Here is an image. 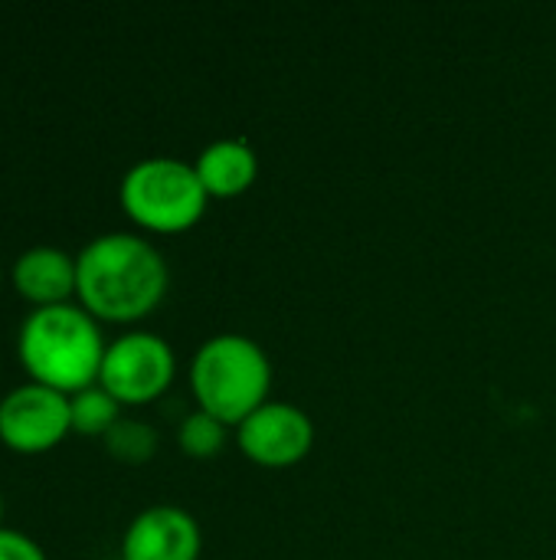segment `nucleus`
I'll return each mask as SVG.
<instances>
[{"mask_svg": "<svg viewBox=\"0 0 556 560\" xmlns=\"http://www.w3.org/2000/svg\"><path fill=\"white\" fill-rule=\"evenodd\" d=\"M69 417L72 430L82 436H105L121 420V404L105 387H85L69 397Z\"/></svg>", "mask_w": 556, "mask_h": 560, "instance_id": "11", "label": "nucleus"}, {"mask_svg": "<svg viewBox=\"0 0 556 560\" xmlns=\"http://www.w3.org/2000/svg\"><path fill=\"white\" fill-rule=\"evenodd\" d=\"M226 433H229L226 423H220L216 417H210V413H203V410H193V413H187V417L180 420V427H177V446H180L187 456H193V459H213V456L223 453Z\"/></svg>", "mask_w": 556, "mask_h": 560, "instance_id": "13", "label": "nucleus"}, {"mask_svg": "<svg viewBox=\"0 0 556 560\" xmlns=\"http://www.w3.org/2000/svg\"><path fill=\"white\" fill-rule=\"evenodd\" d=\"M13 285L36 308L66 305L75 292V259L56 246H33L13 262Z\"/></svg>", "mask_w": 556, "mask_h": 560, "instance_id": "9", "label": "nucleus"}, {"mask_svg": "<svg viewBox=\"0 0 556 560\" xmlns=\"http://www.w3.org/2000/svg\"><path fill=\"white\" fill-rule=\"evenodd\" d=\"M200 525L177 505L144 509L121 538V560H200Z\"/></svg>", "mask_w": 556, "mask_h": 560, "instance_id": "8", "label": "nucleus"}, {"mask_svg": "<svg viewBox=\"0 0 556 560\" xmlns=\"http://www.w3.org/2000/svg\"><path fill=\"white\" fill-rule=\"evenodd\" d=\"M118 197L125 213L151 233H184L200 223L210 203L193 164L164 154L131 164Z\"/></svg>", "mask_w": 556, "mask_h": 560, "instance_id": "4", "label": "nucleus"}, {"mask_svg": "<svg viewBox=\"0 0 556 560\" xmlns=\"http://www.w3.org/2000/svg\"><path fill=\"white\" fill-rule=\"evenodd\" d=\"M193 171L203 190L216 200H229L246 194L259 177V154L242 138H220L200 151Z\"/></svg>", "mask_w": 556, "mask_h": 560, "instance_id": "10", "label": "nucleus"}, {"mask_svg": "<svg viewBox=\"0 0 556 560\" xmlns=\"http://www.w3.org/2000/svg\"><path fill=\"white\" fill-rule=\"evenodd\" d=\"M105 341L98 322L82 305H49L26 315L16 354L33 384L52 387L59 394H79L98 384Z\"/></svg>", "mask_w": 556, "mask_h": 560, "instance_id": "2", "label": "nucleus"}, {"mask_svg": "<svg viewBox=\"0 0 556 560\" xmlns=\"http://www.w3.org/2000/svg\"><path fill=\"white\" fill-rule=\"evenodd\" d=\"M239 450L262 469H288L298 466L315 446L311 417L285 400L262 404L252 417L236 427Z\"/></svg>", "mask_w": 556, "mask_h": 560, "instance_id": "7", "label": "nucleus"}, {"mask_svg": "<svg viewBox=\"0 0 556 560\" xmlns=\"http://www.w3.org/2000/svg\"><path fill=\"white\" fill-rule=\"evenodd\" d=\"M69 430V397L52 387L29 381L0 400V440L13 453H46L59 446Z\"/></svg>", "mask_w": 556, "mask_h": 560, "instance_id": "6", "label": "nucleus"}, {"mask_svg": "<svg viewBox=\"0 0 556 560\" xmlns=\"http://www.w3.org/2000/svg\"><path fill=\"white\" fill-rule=\"evenodd\" d=\"M0 518H3V499H0Z\"/></svg>", "mask_w": 556, "mask_h": 560, "instance_id": "15", "label": "nucleus"}, {"mask_svg": "<svg viewBox=\"0 0 556 560\" xmlns=\"http://www.w3.org/2000/svg\"><path fill=\"white\" fill-rule=\"evenodd\" d=\"M177 374L174 348L154 331H128L105 348L98 387H105L121 407H141L157 400Z\"/></svg>", "mask_w": 556, "mask_h": 560, "instance_id": "5", "label": "nucleus"}, {"mask_svg": "<svg viewBox=\"0 0 556 560\" xmlns=\"http://www.w3.org/2000/svg\"><path fill=\"white\" fill-rule=\"evenodd\" d=\"M190 390L197 397V410L216 417L226 427H239L262 404H269V354L246 335H213L193 354Z\"/></svg>", "mask_w": 556, "mask_h": 560, "instance_id": "3", "label": "nucleus"}, {"mask_svg": "<svg viewBox=\"0 0 556 560\" xmlns=\"http://www.w3.org/2000/svg\"><path fill=\"white\" fill-rule=\"evenodd\" d=\"M105 450L111 459H118L125 466H141V463L154 459V453H157V430L144 420L121 417L105 433Z\"/></svg>", "mask_w": 556, "mask_h": 560, "instance_id": "12", "label": "nucleus"}, {"mask_svg": "<svg viewBox=\"0 0 556 560\" xmlns=\"http://www.w3.org/2000/svg\"><path fill=\"white\" fill-rule=\"evenodd\" d=\"M0 560H46V555L33 538L0 528Z\"/></svg>", "mask_w": 556, "mask_h": 560, "instance_id": "14", "label": "nucleus"}, {"mask_svg": "<svg viewBox=\"0 0 556 560\" xmlns=\"http://www.w3.org/2000/svg\"><path fill=\"white\" fill-rule=\"evenodd\" d=\"M167 282V262L144 236L105 233L75 256V295L95 322H141L161 305Z\"/></svg>", "mask_w": 556, "mask_h": 560, "instance_id": "1", "label": "nucleus"}]
</instances>
